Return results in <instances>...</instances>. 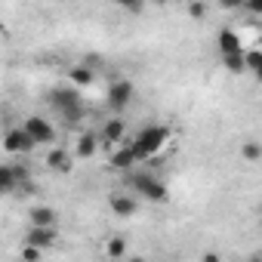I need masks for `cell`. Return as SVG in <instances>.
Listing matches in <instances>:
<instances>
[{"instance_id":"20","label":"cell","mask_w":262,"mask_h":262,"mask_svg":"<svg viewBox=\"0 0 262 262\" xmlns=\"http://www.w3.org/2000/svg\"><path fill=\"white\" fill-rule=\"evenodd\" d=\"M247 71L262 83V50H247Z\"/></svg>"},{"instance_id":"5","label":"cell","mask_w":262,"mask_h":262,"mask_svg":"<svg viewBox=\"0 0 262 262\" xmlns=\"http://www.w3.org/2000/svg\"><path fill=\"white\" fill-rule=\"evenodd\" d=\"M22 126L28 129V136H31L37 145H53V142H56V126H53L47 117H40V114L25 117V123H22Z\"/></svg>"},{"instance_id":"22","label":"cell","mask_w":262,"mask_h":262,"mask_svg":"<svg viewBox=\"0 0 262 262\" xmlns=\"http://www.w3.org/2000/svg\"><path fill=\"white\" fill-rule=\"evenodd\" d=\"M114 4H117L123 13H129V16H139L142 7H145V0H114Z\"/></svg>"},{"instance_id":"10","label":"cell","mask_w":262,"mask_h":262,"mask_svg":"<svg viewBox=\"0 0 262 262\" xmlns=\"http://www.w3.org/2000/svg\"><path fill=\"white\" fill-rule=\"evenodd\" d=\"M99 136H102L105 145H120L123 136H126V123H123V117H108V120L102 123V129H99Z\"/></svg>"},{"instance_id":"18","label":"cell","mask_w":262,"mask_h":262,"mask_svg":"<svg viewBox=\"0 0 262 262\" xmlns=\"http://www.w3.org/2000/svg\"><path fill=\"white\" fill-rule=\"evenodd\" d=\"M126 237H120V234H111L108 241H105V256L108 259H123L126 256Z\"/></svg>"},{"instance_id":"21","label":"cell","mask_w":262,"mask_h":262,"mask_svg":"<svg viewBox=\"0 0 262 262\" xmlns=\"http://www.w3.org/2000/svg\"><path fill=\"white\" fill-rule=\"evenodd\" d=\"M185 4H188V19L194 22L207 19V0H185Z\"/></svg>"},{"instance_id":"17","label":"cell","mask_w":262,"mask_h":262,"mask_svg":"<svg viewBox=\"0 0 262 262\" xmlns=\"http://www.w3.org/2000/svg\"><path fill=\"white\" fill-rule=\"evenodd\" d=\"M93 80H96V74H93L86 65H74V68H68V83H74V86L83 90V86H90Z\"/></svg>"},{"instance_id":"16","label":"cell","mask_w":262,"mask_h":262,"mask_svg":"<svg viewBox=\"0 0 262 262\" xmlns=\"http://www.w3.org/2000/svg\"><path fill=\"white\" fill-rule=\"evenodd\" d=\"M28 219H31V225H56V219H59V213L53 210V207H31L28 210Z\"/></svg>"},{"instance_id":"11","label":"cell","mask_w":262,"mask_h":262,"mask_svg":"<svg viewBox=\"0 0 262 262\" xmlns=\"http://www.w3.org/2000/svg\"><path fill=\"white\" fill-rule=\"evenodd\" d=\"M99 142H102L99 133H80V139L74 142V158L77 161H90L99 151Z\"/></svg>"},{"instance_id":"25","label":"cell","mask_w":262,"mask_h":262,"mask_svg":"<svg viewBox=\"0 0 262 262\" xmlns=\"http://www.w3.org/2000/svg\"><path fill=\"white\" fill-rule=\"evenodd\" d=\"M216 4H219L222 10H244L247 0H216Z\"/></svg>"},{"instance_id":"3","label":"cell","mask_w":262,"mask_h":262,"mask_svg":"<svg viewBox=\"0 0 262 262\" xmlns=\"http://www.w3.org/2000/svg\"><path fill=\"white\" fill-rule=\"evenodd\" d=\"M129 185H133V191H136L139 198H145V201H151V204H164V201L170 198L167 185H164L158 176H151V173H136L133 179H129Z\"/></svg>"},{"instance_id":"13","label":"cell","mask_w":262,"mask_h":262,"mask_svg":"<svg viewBox=\"0 0 262 262\" xmlns=\"http://www.w3.org/2000/svg\"><path fill=\"white\" fill-rule=\"evenodd\" d=\"M216 50H219V56H225V53H237V50H244V43H241V37H237L231 28H222V31L216 34Z\"/></svg>"},{"instance_id":"1","label":"cell","mask_w":262,"mask_h":262,"mask_svg":"<svg viewBox=\"0 0 262 262\" xmlns=\"http://www.w3.org/2000/svg\"><path fill=\"white\" fill-rule=\"evenodd\" d=\"M170 136H173L170 126H164V123H148V126H142L129 142H133L139 161H151V158H158V155L164 151V145L170 142Z\"/></svg>"},{"instance_id":"8","label":"cell","mask_w":262,"mask_h":262,"mask_svg":"<svg viewBox=\"0 0 262 262\" xmlns=\"http://www.w3.org/2000/svg\"><path fill=\"white\" fill-rule=\"evenodd\" d=\"M56 237H59L56 225H28V231H25V241L34 247H43V250H50L56 244Z\"/></svg>"},{"instance_id":"9","label":"cell","mask_w":262,"mask_h":262,"mask_svg":"<svg viewBox=\"0 0 262 262\" xmlns=\"http://www.w3.org/2000/svg\"><path fill=\"white\" fill-rule=\"evenodd\" d=\"M74 151H68V148H59V145H50V151H47V167L50 170H56V173H68L71 167H74Z\"/></svg>"},{"instance_id":"23","label":"cell","mask_w":262,"mask_h":262,"mask_svg":"<svg viewBox=\"0 0 262 262\" xmlns=\"http://www.w3.org/2000/svg\"><path fill=\"white\" fill-rule=\"evenodd\" d=\"M40 256H43V247H34V244H28V241L22 244V259H28V262H37Z\"/></svg>"},{"instance_id":"26","label":"cell","mask_w":262,"mask_h":262,"mask_svg":"<svg viewBox=\"0 0 262 262\" xmlns=\"http://www.w3.org/2000/svg\"><path fill=\"white\" fill-rule=\"evenodd\" d=\"M148 4H158V7H164V4H167V0H148Z\"/></svg>"},{"instance_id":"2","label":"cell","mask_w":262,"mask_h":262,"mask_svg":"<svg viewBox=\"0 0 262 262\" xmlns=\"http://www.w3.org/2000/svg\"><path fill=\"white\" fill-rule=\"evenodd\" d=\"M50 105L68 120V123H74V120H80V114H83V99H80V86H53L50 90Z\"/></svg>"},{"instance_id":"27","label":"cell","mask_w":262,"mask_h":262,"mask_svg":"<svg viewBox=\"0 0 262 262\" xmlns=\"http://www.w3.org/2000/svg\"><path fill=\"white\" fill-rule=\"evenodd\" d=\"M259 225H262V207H259Z\"/></svg>"},{"instance_id":"4","label":"cell","mask_w":262,"mask_h":262,"mask_svg":"<svg viewBox=\"0 0 262 262\" xmlns=\"http://www.w3.org/2000/svg\"><path fill=\"white\" fill-rule=\"evenodd\" d=\"M133 96H136L133 80H114V83H108V90H105V99H108V108H111V111H123V108H129Z\"/></svg>"},{"instance_id":"14","label":"cell","mask_w":262,"mask_h":262,"mask_svg":"<svg viewBox=\"0 0 262 262\" xmlns=\"http://www.w3.org/2000/svg\"><path fill=\"white\" fill-rule=\"evenodd\" d=\"M219 59H222V68H225L228 74H244V71H247V50L225 53V56H219Z\"/></svg>"},{"instance_id":"6","label":"cell","mask_w":262,"mask_h":262,"mask_svg":"<svg viewBox=\"0 0 262 262\" xmlns=\"http://www.w3.org/2000/svg\"><path fill=\"white\" fill-rule=\"evenodd\" d=\"M108 207H111V213L120 216V219H133V216L139 213V194H133V191H111Z\"/></svg>"},{"instance_id":"7","label":"cell","mask_w":262,"mask_h":262,"mask_svg":"<svg viewBox=\"0 0 262 262\" xmlns=\"http://www.w3.org/2000/svg\"><path fill=\"white\" fill-rule=\"evenodd\" d=\"M34 145H37V142L28 136V129H25V126H13V129H7V136H4V148H7V155H28Z\"/></svg>"},{"instance_id":"19","label":"cell","mask_w":262,"mask_h":262,"mask_svg":"<svg viewBox=\"0 0 262 262\" xmlns=\"http://www.w3.org/2000/svg\"><path fill=\"white\" fill-rule=\"evenodd\" d=\"M241 158H244L247 164H259V161H262V142H259V139L241 142Z\"/></svg>"},{"instance_id":"12","label":"cell","mask_w":262,"mask_h":262,"mask_svg":"<svg viewBox=\"0 0 262 262\" xmlns=\"http://www.w3.org/2000/svg\"><path fill=\"white\" fill-rule=\"evenodd\" d=\"M133 164H139V155H136V148H133V142H126V145H120L114 155H111V170H129Z\"/></svg>"},{"instance_id":"24","label":"cell","mask_w":262,"mask_h":262,"mask_svg":"<svg viewBox=\"0 0 262 262\" xmlns=\"http://www.w3.org/2000/svg\"><path fill=\"white\" fill-rule=\"evenodd\" d=\"M244 10H247L250 16H262V0H247Z\"/></svg>"},{"instance_id":"15","label":"cell","mask_w":262,"mask_h":262,"mask_svg":"<svg viewBox=\"0 0 262 262\" xmlns=\"http://www.w3.org/2000/svg\"><path fill=\"white\" fill-rule=\"evenodd\" d=\"M16 188H22L19 173H16L13 164H4V167H0V191H4V194H13Z\"/></svg>"}]
</instances>
